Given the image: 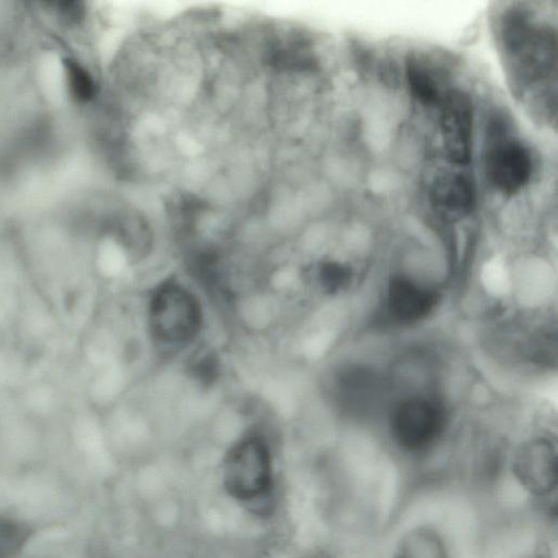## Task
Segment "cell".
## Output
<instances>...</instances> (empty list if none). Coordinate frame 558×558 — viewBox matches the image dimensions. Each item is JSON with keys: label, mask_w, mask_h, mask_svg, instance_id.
<instances>
[{"label": "cell", "mask_w": 558, "mask_h": 558, "mask_svg": "<svg viewBox=\"0 0 558 558\" xmlns=\"http://www.w3.org/2000/svg\"><path fill=\"white\" fill-rule=\"evenodd\" d=\"M222 481L227 493L240 502L266 499L274 488V462L267 441L257 435L236 441L223 459Z\"/></svg>", "instance_id": "cell-1"}, {"label": "cell", "mask_w": 558, "mask_h": 558, "mask_svg": "<svg viewBox=\"0 0 558 558\" xmlns=\"http://www.w3.org/2000/svg\"><path fill=\"white\" fill-rule=\"evenodd\" d=\"M148 322L151 335L165 344H182L192 340L203 322L196 296L177 282L160 284L149 301Z\"/></svg>", "instance_id": "cell-2"}, {"label": "cell", "mask_w": 558, "mask_h": 558, "mask_svg": "<svg viewBox=\"0 0 558 558\" xmlns=\"http://www.w3.org/2000/svg\"><path fill=\"white\" fill-rule=\"evenodd\" d=\"M445 423L442 405L422 396L401 401L390 417L393 439L401 448L413 452L430 447L442 434Z\"/></svg>", "instance_id": "cell-3"}, {"label": "cell", "mask_w": 558, "mask_h": 558, "mask_svg": "<svg viewBox=\"0 0 558 558\" xmlns=\"http://www.w3.org/2000/svg\"><path fill=\"white\" fill-rule=\"evenodd\" d=\"M440 105V133L447 159L456 167H465L472 157L471 99L460 90H450Z\"/></svg>", "instance_id": "cell-4"}, {"label": "cell", "mask_w": 558, "mask_h": 558, "mask_svg": "<svg viewBox=\"0 0 558 558\" xmlns=\"http://www.w3.org/2000/svg\"><path fill=\"white\" fill-rule=\"evenodd\" d=\"M485 166L488 180L505 195H513L523 189L533 171L529 149L513 138L495 143L488 149Z\"/></svg>", "instance_id": "cell-5"}, {"label": "cell", "mask_w": 558, "mask_h": 558, "mask_svg": "<svg viewBox=\"0 0 558 558\" xmlns=\"http://www.w3.org/2000/svg\"><path fill=\"white\" fill-rule=\"evenodd\" d=\"M429 201L440 215L448 218H462L475 206L474 183L464 172L441 171L430 183Z\"/></svg>", "instance_id": "cell-6"}, {"label": "cell", "mask_w": 558, "mask_h": 558, "mask_svg": "<svg viewBox=\"0 0 558 558\" xmlns=\"http://www.w3.org/2000/svg\"><path fill=\"white\" fill-rule=\"evenodd\" d=\"M438 301L437 293L407 277H393L387 288V308L390 316L403 324L427 317Z\"/></svg>", "instance_id": "cell-7"}, {"label": "cell", "mask_w": 558, "mask_h": 558, "mask_svg": "<svg viewBox=\"0 0 558 558\" xmlns=\"http://www.w3.org/2000/svg\"><path fill=\"white\" fill-rule=\"evenodd\" d=\"M518 481L537 496H546L556 488V457L546 442L525 447L513 465Z\"/></svg>", "instance_id": "cell-8"}, {"label": "cell", "mask_w": 558, "mask_h": 558, "mask_svg": "<svg viewBox=\"0 0 558 558\" xmlns=\"http://www.w3.org/2000/svg\"><path fill=\"white\" fill-rule=\"evenodd\" d=\"M393 558H448L441 538L430 530L417 529L399 543Z\"/></svg>", "instance_id": "cell-9"}, {"label": "cell", "mask_w": 558, "mask_h": 558, "mask_svg": "<svg viewBox=\"0 0 558 558\" xmlns=\"http://www.w3.org/2000/svg\"><path fill=\"white\" fill-rule=\"evenodd\" d=\"M375 377L365 369H350L337 379V396L345 404L367 403L375 395Z\"/></svg>", "instance_id": "cell-10"}, {"label": "cell", "mask_w": 558, "mask_h": 558, "mask_svg": "<svg viewBox=\"0 0 558 558\" xmlns=\"http://www.w3.org/2000/svg\"><path fill=\"white\" fill-rule=\"evenodd\" d=\"M31 530L24 523L0 515V558H13L25 546Z\"/></svg>", "instance_id": "cell-11"}, {"label": "cell", "mask_w": 558, "mask_h": 558, "mask_svg": "<svg viewBox=\"0 0 558 558\" xmlns=\"http://www.w3.org/2000/svg\"><path fill=\"white\" fill-rule=\"evenodd\" d=\"M407 80L413 96L423 105H433L438 99L435 81L424 65L411 60L407 65Z\"/></svg>", "instance_id": "cell-12"}, {"label": "cell", "mask_w": 558, "mask_h": 558, "mask_svg": "<svg viewBox=\"0 0 558 558\" xmlns=\"http://www.w3.org/2000/svg\"><path fill=\"white\" fill-rule=\"evenodd\" d=\"M64 69L70 95L78 102H88L96 94L89 72L76 60L65 59Z\"/></svg>", "instance_id": "cell-13"}, {"label": "cell", "mask_w": 558, "mask_h": 558, "mask_svg": "<svg viewBox=\"0 0 558 558\" xmlns=\"http://www.w3.org/2000/svg\"><path fill=\"white\" fill-rule=\"evenodd\" d=\"M352 276L351 268L338 262L325 263L318 271L319 282L328 292H339L347 288Z\"/></svg>", "instance_id": "cell-14"}, {"label": "cell", "mask_w": 558, "mask_h": 558, "mask_svg": "<svg viewBox=\"0 0 558 558\" xmlns=\"http://www.w3.org/2000/svg\"><path fill=\"white\" fill-rule=\"evenodd\" d=\"M315 558H319V557H315Z\"/></svg>", "instance_id": "cell-15"}]
</instances>
